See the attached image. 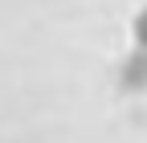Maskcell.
Listing matches in <instances>:
<instances>
[{
  "instance_id": "cell-1",
  "label": "cell",
  "mask_w": 147,
  "mask_h": 143,
  "mask_svg": "<svg viewBox=\"0 0 147 143\" xmlns=\"http://www.w3.org/2000/svg\"><path fill=\"white\" fill-rule=\"evenodd\" d=\"M135 37H139V45H147V8L135 16Z\"/></svg>"
}]
</instances>
